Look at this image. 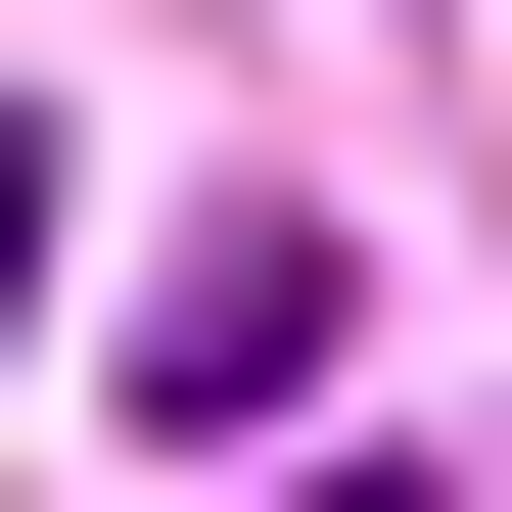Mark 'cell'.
Returning a JSON list of instances; mask_svg holds the SVG:
<instances>
[{
	"label": "cell",
	"mask_w": 512,
	"mask_h": 512,
	"mask_svg": "<svg viewBox=\"0 0 512 512\" xmlns=\"http://www.w3.org/2000/svg\"><path fill=\"white\" fill-rule=\"evenodd\" d=\"M326 373V187H187V233H140V419H280Z\"/></svg>",
	"instance_id": "1"
},
{
	"label": "cell",
	"mask_w": 512,
	"mask_h": 512,
	"mask_svg": "<svg viewBox=\"0 0 512 512\" xmlns=\"http://www.w3.org/2000/svg\"><path fill=\"white\" fill-rule=\"evenodd\" d=\"M326 512H419V466H326Z\"/></svg>",
	"instance_id": "3"
},
{
	"label": "cell",
	"mask_w": 512,
	"mask_h": 512,
	"mask_svg": "<svg viewBox=\"0 0 512 512\" xmlns=\"http://www.w3.org/2000/svg\"><path fill=\"white\" fill-rule=\"evenodd\" d=\"M0 326H47V94H0Z\"/></svg>",
	"instance_id": "2"
}]
</instances>
